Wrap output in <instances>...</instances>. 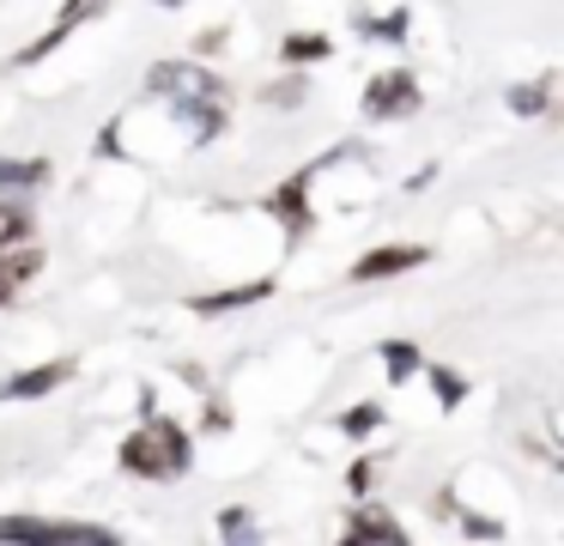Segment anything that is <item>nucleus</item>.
I'll use <instances>...</instances> for the list:
<instances>
[{
	"mask_svg": "<svg viewBox=\"0 0 564 546\" xmlns=\"http://www.w3.org/2000/svg\"><path fill=\"white\" fill-rule=\"evenodd\" d=\"M346 431H352V437H370V431H377V425H382V407H377V400H358V407L352 413H346Z\"/></svg>",
	"mask_w": 564,
	"mask_h": 546,
	"instance_id": "14",
	"label": "nucleus"
},
{
	"mask_svg": "<svg viewBox=\"0 0 564 546\" xmlns=\"http://www.w3.org/2000/svg\"><path fill=\"white\" fill-rule=\"evenodd\" d=\"M31 243V213L19 201H0V249H25Z\"/></svg>",
	"mask_w": 564,
	"mask_h": 546,
	"instance_id": "9",
	"label": "nucleus"
},
{
	"mask_svg": "<svg viewBox=\"0 0 564 546\" xmlns=\"http://www.w3.org/2000/svg\"><path fill=\"white\" fill-rule=\"evenodd\" d=\"M304 182H310V176H292V182H285V189L268 201L280 218H292V231H304V225H310V213H304Z\"/></svg>",
	"mask_w": 564,
	"mask_h": 546,
	"instance_id": "10",
	"label": "nucleus"
},
{
	"mask_svg": "<svg viewBox=\"0 0 564 546\" xmlns=\"http://www.w3.org/2000/svg\"><path fill=\"white\" fill-rule=\"evenodd\" d=\"M0 546H116V534L110 528H91V522L7 516V522H0Z\"/></svg>",
	"mask_w": 564,
	"mask_h": 546,
	"instance_id": "2",
	"label": "nucleus"
},
{
	"mask_svg": "<svg viewBox=\"0 0 564 546\" xmlns=\"http://www.w3.org/2000/svg\"><path fill=\"white\" fill-rule=\"evenodd\" d=\"M365 109L370 116H406V109H419V79L413 73H382V79H370Z\"/></svg>",
	"mask_w": 564,
	"mask_h": 546,
	"instance_id": "3",
	"label": "nucleus"
},
{
	"mask_svg": "<svg viewBox=\"0 0 564 546\" xmlns=\"http://www.w3.org/2000/svg\"><path fill=\"white\" fill-rule=\"evenodd\" d=\"M122 468L140 480H176L188 473V437L176 419H147V431H134L122 443Z\"/></svg>",
	"mask_w": 564,
	"mask_h": 546,
	"instance_id": "1",
	"label": "nucleus"
},
{
	"mask_svg": "<svg viewBox=\"0 0 564 546\" xmlns=\"http://www.w3.org/2000/svg\"><path fill=\"white\" fill-rule=\"evenodd\" d=\"M352 534H358L365 546H406V534L394 528L382 510H358V516H352Z\"/></svg>",
	"mask_w": 564,
	"mask_h": 546,
	"instance_id": "6",
	"label": "nucleus"
},
{
	"mask_svg": "<svg viewBox=\"0 0 564 546\" xmlns=\"http://www.w3.org/2000/svg\"><path fill=\"white\" fill-rule=\"evenodd\" d=\"M510 104L522 109V116H534V109L546 104V79H534V85H522V92H510Z\"/></svg>",
	"mask_w": 564,
	"mask_h": 546,
	"instance_id": "15",
	"label": "nucleus"
},
{
	"mask_svg": "<svg viewBox=\"0 0 564 546\" xmlns=\"http://www.w3.org/2000/svg\"><path fill=\"white\" fill-rule=\"evenodd\" d=\"M67 371H74V364L67 358H55V364H43V371H31V376H13V383H7V395H43V388H55V383H67Z\"/></svg>",
	"mask_w": 564,
	"mask_h": 546,
	"instance_id": "8",
	"label": "nucleus"
},
{
	"mask_svg": "<svg viewBox=\"0 0 564 546\" xmlns=\"http://www.w3.org/2000/svg\"><path fill=\"white\" fill-rule=\"evenodd\" d=\"M382 358H389V376H394V383H406V376L419 371V352L406 346V340H389V346H382Z\"/></svg>",
	"mask_w": 564,
	"mask_h": 546,
	"instance_id": "12",
	"label": "nucleus"
},
{
	"mask_svg": "<svg viewBox=\"0 0 564 546\" xmlns=\"http://www.w3.org/2000/svg\"><path fill=\"white\" fill-rule=\"evenodd\" d=\"M13 291H19V286H7V279H0V303H7V298H13Z\"/></svg>",
	"mask_w": 564,
	"mask_h": 546,
	"instance_id": "18",
	"label": "nucleus"
},
{
	"mask_svg": "<svg viewBox=\"0 0 564 546\" xmlns=\"http://www.w3.org/2000/svg\"><path fill=\"white\" fill-rule=\"evenodd\" d=\"M437 395H443V407H455V400H462V376H455V371H437Z\"/></svg>",
	"mask_w": 564,
	"mask_h": 546,
	"instance_id": "17",
	"label": "nucleus"
},
{
	"mask_svg": "<svg viewBox=\"0 0 564 546\" xmlns=\"http://www.w3.org/2000/svg\"><path fill=\"white\" fill-rule=\"evenodd\" d=\"M365 36H382V43H401L406 36V19L394 12V19H377V24H365Z\"/></svg>",
	"mask_w": 564,
	"mask_h": 546,
	"instance_id": "16",
	"label": "nucleus"
},
{
	"mask_svg": "<svg viewBox=\"0 0 564 546\" xmlns=\"http://www.w3.org/2000/svg\"><path fill=\"white\" fill-rule=\"evenodd\" d=\"M285 61H328V36H285Z\"/></svg>",
	"mask_w": 564,
	"mask_h": 546,
	"instance_id": "13",
	"label": "nucleus"
},
{
	"mask_svg": "<svg viewBox=\"0 0 564 546\" xmlns=\"http://www.w3.org/2000/svg\"><path fill=\"white\" fill-rule=\"evenodd\" d=\"M164 7H183V0H164Z\"/></svg>",
	"mask_w": 564,
	"mask_h": 546,
	"instance_id": "19",
	"label": "nucleus"
},
{
	"mask_svg": "<svg viewBox=\"0 0 564 546\" xmlns=\"http://www.w3.org/2000/svg\"><path fill=\"white\" fill-rule=\"evenodd\" d=\"M50 176V164H43V158H0V194H31L37 189V182Z\"/></svg>",
	"mask_w": 564,
	"mask_h": 546,
	"instance_id": "5",
	"label": "nucleus"
},
{
	"mask_svg": "<svg viewBox=\"0 0 564 546\" xmlns=\"http://www.w3.org/2000/svg\"><path fill=\"white\" fill-rule=\"evenodd\" d=\"M219 534H225V546H256V522H249V510H225Z\"/></svg>",
	"mask_w": 564,
	"mask_h": 546,
	"instance_id": "11",
	"label": "nucleus"
},
{
	"mask_svg": "<svg viewBox=\"0 0 564 546\" xmlns=\"http://www.w3.org/2000/svg\"><path fill=\"white\" fill-rule=\"evenodd\" d=\"M273 291V279H256V286H237V291H213V298H200L195 310L200 315H219V310H243V303H256V298H268Z\"/></svg>",
	"mask_w": 564,
	"mask_h": 546,
	"instance_id": "7",
	"label": "nucleus"
},
{
	"mask_svg": "<svg viewBox=\"0 0 564 546\" xmlns=\"http://www.w3.org/2000/svg\"><path fill=\"white\" fill-rule=\"evenodd\" d=\"M425 261V249H413V243H389V249H370L352 261V279H389V274H406V267Z\"/></svg>",
	"mask_w": 564,
	"mask_h": 546,
	"instance_id": "4",
	"label": "nucleus"
}]
</instances>
